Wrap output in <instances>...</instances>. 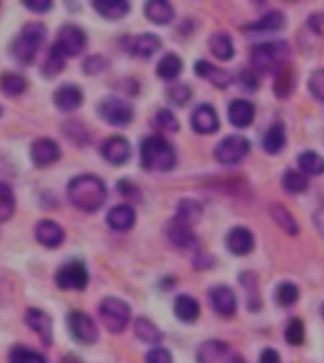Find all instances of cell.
Masks as SVG:
<instances>
[{
    "mask_svg": "<svg viewBox=\"0 0 324 363\" xmlns=\"http://www.w3.org/2000/svg\"><path fill=\"white\" fill-rule=\"evenodd\" d=\"M66 194L76 208L83 212H95L105 205L106 186L99 176L80 174L72 178L66 188Z\"/></svg>",
    "mask_w": 324,
    "mask_h": 363,
    "instance_id": "6da1fadb",
    "label": "cell"
},
{
    "mask_svg": "<svg viewBox=\"0 0 324 363\" xmlns=\"http://www.w3.org/2000/svg\"><path fill=\"white\" fill-rule=\"evenodd\" d=\"M290 59V46L287 42H264L253 47L250 65L254 72H279L287 66Z\"/></svg>",
    "mask_w": 324,
    "mask_h": 363,
    "instance_id": "7a4b0ae2",
    "label": "cell"
},
{
    "mask_svg": "<svg viewBox=\"0 0 324 363\" xmlns=\"http://www.w3.org/2000/svg\"><path fill=\"white\" fill-rule=\"evenodd\" d=\"M141 163L146 170L166 172L177 165V155L163 136H148L141 144Z\"/></svg>",
    "mask_w": 324,
    "mask_h": 363,
    "instance_id": "3957f363",
    "label": "cell"
},
{
    "mask_svg": "<svg viewBox=\"0 0 324 363\" xmlns=\"http://www.w3.org/2000/svg\"><path fill=\"white\" fill-rule=\"evenodd\" d=\"M44 38H46V27L40 21L25 25L21 35L12 44L13 57L18 59L21 65H30L35 61Z\"/></svg>",
    "mask_w": 324,
    "mask_h": 363,
    "instance_id": "277c9868",
    "label": "cell"
},
{
    "mask_svg": "<svg viewBox=\"0 0 324 363\" xmlns=\"http://www.w3.org/2000/svg\"><path fill=\"white\" fill-rule=\"evenodd\" d=\"M99 316L103 326H105L110 333L118 335L122 333V331L127 328V323H129L131 309L125 301H122V299L106 297L100 301Z\"/></svg>",
    "mask_w": 324,
    "mask_h": 363,
    "instance_id": "5b68a950",
    "label": "cell"
},
{
    "mask_svg": "<svg viewBox=\"0 0 324 363\" xmlns=\"http://www.w3.org/2000/svg\"><path fill=\"white\" fill-rule=\"evenodd\" d=\"M199 363H245L239 354L228 343L219 339H211L203 343L197 350Z\"/></svg>",
    "mask_w": 324,
    "mask_h": 363,
    "instance_id": "8992f818",
    "label": "cell"
},
{
    "mask_svg": "<svg viewBox=\"0 0 324 363\" xmlns=\"http://www.w3.org/2000/svg\"><path fill=\"white\" fill-rule=\"evenodd\" d=\"M55 282L61 290H76V292H82L86 290L89 282V273L88 267L83 261H78V259H72L69 263H65L63 267H59L57 275H55Z\"/></svg>",
    "mask_w": 324,
    "mask_h": 363,
    "instance_id": "52a82bcc",
    "label": "cell"
},
{
    "mask_svg": "<svg viewBox=\"0 0 324 363\" xmlns=\"http://www.w3.org/2000/svg\"><path fill=\"white\" fill-rule=\"evenodd\" d=\"M250 152V142L243 135L226 136L214 150V157L222 165H237L247 157Z\"/></svg>",
    "mask_w": 324,
    "mask_h": 363,
    "instance_id": "ba28073f",
    "label": "cell"
},
{
    "mask_svg": "<svg viewBox=\"0 0 324 363\" xmlns=\"http://www.w3.org/2000/svg\"><path fill=\"white\" fill-rule=\"evenodd\" d=\"M86 42H88V36L78 25L66 23L57 32V38H55L53 46L57 47L65 57H72V55H80L83 52Z\"/></svg>",
    "mask_w": 324,
    "mask_h": 363,
    "instance_id": "9c48e42d",
    "label": "cell"
},
{
    "mask_svg": "<svg viewBox=\"0 0 324 363\" xmlns=\"http://www.w3.org/2000/svg\"><path fill=\"white\" fill-rule=\"evenodd\" d=\"M99 116L105 119L106 124L125 127L133 119V108L125 100L118 99V97H108V99L100 100Z\"/></svg>",
    "mask_w": 324,
    "mask_h": 363,
    "instance_id": "30bf717a",
    "label": "cell"
},
{
    "mask_svg": "<svg viewBox=\"0 0 324 363\" xmlns=\"http://www.w3.org/2000/svg\"><path fill=\"white\" fill-rule=\"evenodd\" d=\"M69 329L72 339H76L82 345H93L99 339V329L91 318L82 311H74L69 314Z\"/></svg>",
    "mask_w": 324,
    "mask_h": 363,
    "instance_id": "8fae6325",
    "label": "cell"
},
{
    "mask_svg": "<svg viewBox=\"0 0 324 363\" xmlns=\"http://www.w3.org/2000/svg\"><path fill=\"white\" fill-rule=\"evenodd\" d=\"M190 121H192V129H194L195 133H199V135H212V133H216L220 127L219 114H216V110H214L211 105L197 106V108L192 112Z\"/></svg>",
    "mask_w": 324,
    "mask_h": 363,
    "instance_id": "7c38bea8",
    "label": "cell"
},
{
    "mask_svg": "<svg viewBox=\"0 0 324 363\" xmlns=\"http://www.w3.org/2000/svg\"><path fill=\"white\" fill-rule=\"evenodd\" d=\"M59 144L55 141H52V138H38V141L33 142V146H30V159H33V163L38 165V167L53 165L55 161H59Z\"/></svg>",
    "mask_w": 324,
    "mask_h": 363,
    "instance_id": "4fadbf2b",
    "label": "cell"
},
{
    "mask_svg": "<svg viewBox=\"0 0 324 363\" xmlns=\"http://www.w3.org/2000/svg\"><path fill=\"white\" fill-rule=\"evenodd\" d=\"M209 297H211V305L216 314H220V316H224V318H230L236 314L237 297L231 287L228 286L212 287L211 293H209Z\"/></svg>",
    "mask_w": 324,
    "mask_h": 363,
    "instance_id": "5bb4252c",
    "label": "cell"
},
{
    "mask_svg": "<svg viewBox=\"0 0 324 363\" xmlns=\"http://www.w3.org/2000/svg\"><path fill=\"white\" fill-rule=\"evenodd\" d=\"M100 152H103V157L110 165H124L131 157V146L124 136H110L103 144Z\"/></svg>",
    "mask_w": 324,
    "mask_h": 363,
    "instance_id": "9a60e30c",
    "label": "cell"
},
{
    "mask_svg": "<svg viewBox=\"0 0 324 363\" xmlns=\"http://www.w3.org/2000/svg\"><path fill=\"white\" fill-rule=\"evenodd\" d=\"M25 323L44 340V345H52L53 322L46 312L40 311V309H27V312H25Z\"/></svg>",
    "mask_w": 324,
    "mask_h": 363,
    "instance_id": "2e32d148",
    "label": "cell"
},
{
    "mask_svg": "<svg viewBox=\"0 0 324 363\" xmlns=\"http://www.w3.org/2000/svg\"><path fill=\"white\" fill-rule=\"evenodd\" d=\"M194 69H195V74H197V76L209 80V82H211L214 88L226 89L231 82H233V74H231V72L211 65L209 61H203V59L195 63Z\"/></svg>",
    "mask_w": 324,
    "mask_h": 363,
    "instance_id": "e0dca14e",
    "label": "cell"
},
{
    "mask_svg": "<svg viewBox=\"0 0 324 363\" xmlns=\"http://www.w3.org/2000/svg\"><path fill=\"white\" fill-rule=\"evenodd\" d=\"M36 240L40 242L42 246L46 248H57L63 244L65 240V231L59 223L52 222V220H44L36 225Z\"/></svg>",
    "mask_w": 324,
    "mask_h": 363,
    "instance_id": "ac0fdd59",
    "label": "cell"
},
{
    "mask_svg": "<svg viewBox=\"0 0 324 363\" xmlns=\"http://www.w3.org/2000/svg\"><path fill=\"white\" fill-rule=\"evenodd\" d=\"M226 246L236 256H247L254 248V234L247 227H233L226 237Z\"/></svg>",
    "mask_w": 324,
    "mask_h": 363,
    "instance_id": "d6986e66",
    "label": "cell"
},
{
    "mask_svg": "<svg viewBox=\"0 0 324 363\" xmlns=\"http://www.w3.org/2000/svg\"><path fill=\"white\" fill-rule=\"evenodd\" d=\"M53 100H55V105L61 112H72L80 108V105L83 102V93L82 89L74 85V83H65L55 91Z\"/></svg>",
    "mask_w": 324,
    "mask_h": 363,
    "instance_id": "ffe728a7",
    "label": "cell"
},
{
    "mask_svg": "<svg viewBox=\"0 0 324 363\" xmlns=\"http://www.w3.org/2000/svg\"><path fill=\"white\" fill-rule=\"evenodd\" d=\"M167 237L171 240L173 244L180 250H194L197 248V237H195L194 229L188 227V225H183L178 223L177 220H173L169 223V229H167Z\"/></svg>",
    "mask_w": 324,
    "mask_h": 363,
    "instance_id": "44dd1931",
    "label": "cell"
},
{
    "mask_svg": "<svg viewBox=\"0 0 324 363\" xmlns=\"http://www.w3.org/2000/svg\"><path fill=\"white\" fill-rule=\"evenodd\" d=\"M254 105L248 102L245 99H237L230 105V110H228V117H230V124L233 127H239V129H245L254 121Z\"/></svg>",
    "mask_w": 324,
    "mask_h": 363,
    "instance_id": "7402d4cb",
    "label": "cell"
},
{
    "mask_svg": "<svg viewBox=\"0 0 324 363\" xmlns=\"http://www.w3.org/2000/svg\"><path fill=\"white\" fill-rule=\"evenodd\" d=\"M135 210L129 205L114 206L112 210L108 212V216H106V222H108V225L114 231H129L135 225Z\"/></svg>",
    "mask_w": 324,
    "mask_h": 363,
    "instance_id": "603a6c76",
    "label": "cell"
},
{
    "mask_svg": "<svg viewBox=\"0 0 324 363\" xmlns=\"http://www.w3.org/2000/svg\"><path fill=\"white\" fill-rule=\"evenodd\" d=\"M144 13L152 23L158 25H167L171 23L175 18V10L169 2L166 0H150L146 6H144Z\"/></svg>",
    "mask_w": 324,
    "mask_h": 363,
    "instance_id": "cb8c5ba5",
    "label": "cell"
},
{
    "mask_svg": "<svg viewBox=\"0 0 324 363\" xmlns=\"http://www.w3.org/2000/svg\"><path fill=\"white\" fill-rule=\"evenodd\" d=\"M199 303L190 295H178L175 299V314L180 322L194 323L199 318Z\"/></svg>",
    "mask_w": 324,
    "mask_h": 363,
    "instance_id": "d4e9b609",
    "label": "cell"
},
{
    "mask_svg": "<svg viewBox=\"0 0 324 363\" xmlns=\"http://www.w3.org/2000/svg\"><path fill=\"white\" fill-rule=\"evenodd\" d=\"M287 144V133H284L283 124H273L270 129L265 131L264 141H262V146H264V152H267L270 155H277L281 153V150Z\"/></svg>",
    "mask_w": 324,
    "mask_h": 363,
    "instance_id": "484cf974",
    "label": "cell"
},
{
    "mask_svg": "<svg viewBox=\"0 0 324 363\" xmlns=\"http://www.w3.org/2000/svg\"><path fill=\"white\" fill-rule=\"evenodd\" d=\"M270 214H272L273 222L277 223L279 227L283 229L287 234H298L300 233V227H298V222L292 216V212L287 208L281 203H273L270 205Z\"/></svg>",
    "mask_w": 324,
    "mask_h": 363,
    "instance_id": "4316f807",
    "label": "cell"
},
{
    "mask_svg": "<svg viewBox=\"0 0 324 363\" xmlns=\"http://www.w3.org/2000/svg\"><path fill=\"white\" fill-rule=\"evenodd\" d=\"M201 214H203V208L197 201H192V199H186V201H180L177 206V220L178 223H183V225H195V223L201 220Z\"/></svg>",
    "mask_w": 324,
    "mask_h": 363,
    "instance_id": "83f0119b",
    "label": "cell"
},
{
    "mask_svg": "<svg viewBox=\"0 0 324 363\" xmlns=\"http://www.w3.org/2000/svg\"><path fill=\"white\" fill-rule=\"evenodd\" d=\"M93 8L106 19H122L129 12V2L125 0H97Z\"/></svg>",
    "mask_w": 324,
    "mask_h": 363,
    "instance_id": "f1b7e54d",
    "label": "cell"
},
{
    "mask_svg": "<svg viewBox=\"0 0 324 363\" xmlns=\"http://www.w3.org/2000/svg\"><path fill=\"white\" fill-rule=\"evenodd\" d=\"M287 23V19L281 12H267L264 18H260L258 21H254L247 27L248 32H275L281 30Z\"/></svg>",
    "mask_w": 324,
    "mask_h": 363,
    "instance_id": "f546056e",
    "label": "cell"
},
{
    "mask_svg": "<svg viewBox=\"0 0 324 363\" xmlns=\"http://www.w3.org/2000/svg\"><path fill=\"white\" fill-rule=\"evenodd\" d=\"M209 47H211L212 55L220 61H230L233 57V42L231 38L226 32H214L211 36V40H209Z\"/></svg>",
    "mask_w": 324,
    "mask_h": 363,
    "instance_id": "4dcf8cb0",
    "label": "cell"
},
{
    "mask_svg": "<svg viewBox=\"0 0 324 363\" xmlns=\"http://www.w3.org/2000/svg\"><path fill=\"white\" fill-rule=\"evenodd\" d=\"M156 72H158V76L161 78V80H175V78H178V74L183 72V59L178 57L177 53H167V55H163L161 57V61L158 63V69H156Z\"/></svg>",
    "mask_w": 324,
    "mask_h": 363,
    "instance_id": "1f68e13d",
    "label": "cell"
},
{
    "mask_svg": "<svg viewBox=\"0 0 324 363\" xmlns=\"http://www.w3.org/2000/svg\"><path fill=\"white\" fill-rule=\"evenodd\" d=\"M159 47H161V40H159L158 36L142 35V36H137L135 40H133V44H131V53L137 55V57L148 59V57H152Z\"/></svg>",
    "mask_w": 324,
    "mask_h": 363,
    "instance_id": "d6a6232c",
    "label": "cell"
},
{
    "mask_svg": "<svg viewBox=\"0 0 324 363\" xmlns=\"http://www.w3.org/2000/svg\"><path fill=\"white\" fill-rule=\"evenodd\" d=\"M0 89L8 97H19L27 89V80L21 74H16V72H4L0 76Z\"/></svg>",
    "mask_w": 324,
    "mask_h": 363,
    "instance_id": "836d02e7",
    "label": "cell"
},
{
    "mask_svg": "<svg viewBox=\"0 0 324 363\" xmlns=\"http://www.w3.org/2000/svg\"><path fill=\"white\" fill-rule=\"evenodd\" d=\"M135 335L142 343H148V345H156L161 340V331H159L156 326H154L148 318H137L135 320Z\"/></svg>",
    "mask_w": 324,
    "mask_h": 363,
    "instance_id": "e575fe53",
    "label": "cell"
},
{
    "mask_svg": "<svg viewBox=\"0 0 324 363\" xmlns=\"http://www.w3.org/2000/svg\"><path fill=\"white\" fill-rule=\"evenodd\" d=\"M298 167L301 172L309 176H318L324 172V157H320L317 152H303L298 157Z\"/></svg>",
    "mask_w": 324,
    "mask_h": 363,
    "instance_id": "d590c367",
    "label": "cell"
},
{
    "mask_svg": "<svg viewBox=\"0 0 324 363\" xmlns=\"http://www.w3.org/2000/svg\"><path fill=\"white\" fill-rule=\"evenodd\" d=\"M65 55H63L57 47L52 46V49L47 53L46 61H44V65H42V74L46 78H55L63 69H65Z\"/></svg>",
    "mask_w": 324,
    "mask_h": 363,
    "instance_id": "8d00e7d4",
    "label": "cell"
},
{
    "mask_svg": "<svg viewBox=\"0 0 324 363\" xmlns=\"http://www.w3.org/2000/svg\"><path fill=\"white\" fill-rule=\"evenodd\" d=\"M309 186L306 174H301L298 170H287L283 176V188L289 194H303Z\"/></svg>",
    "mask_w": 324,
    "mask_h": 363,
    "instance_id": "74e56055",
    "label": "cell"
},
{
    "mask_svg": "<svg viewBox=\"0 0 324 363\" xmlns=\"http://www.w3.org/2000/svg\"><path fill=\"white\" fill-rule=\"evenodd\" d=\"M294 88V72L290 71V66H284L281 71L277 72V78H275V95H277L279 99H287Z\"/></svg>",
    "mask_w": 324,
    "mask_h": 363,
    "instance_id": "f35d334b",
    "label": "cell"
},
{
    "mask_svg": "<svg viewBox=\"0 0 324 363\" xmlns=\"http://www.w3.org/2000/svg\"><path fill=\"white\" fill-rule=\"evenodd\" d=\"M241 284L245 286L247 293V307L250 311H258L260 309V297H258V284H256V276L253 273H243Z\"/></svg>",
    "mask_w": 324,
    "mask_h": 363,
    "instance_id": "ab89813d",
    "label": "cell"
},
{
    "mask_svg": "<svg viewBox=\"0 0 324 363\" xmlns=\"http://www.w3.org/2000/svg\"><path fill=\"white\" fill-rule=\"evenodd\" d=\"M13 210H16V199H13L12 189L8 184L0 182V222L10 220Z\"/></svg>",
    "mask_w": 324,
    "mask_h": 363,
    "instance_id": "60d3db41",
    "label": "cell"
},
{
    "mask_svg": "<svg viewBox=\"0 0 324 363\" xmlns=\"http://www.w3.org/2000/svg\"><path fill=\"white\" fill-rule=\"evenodd\" d=\"M300 297V292H298V287L296 284L292 282H283V284H279L277 290H275V301H277V305L281 307H290L294 305L296 301Z\"/></svg>",
    "mask_w": 324,
    "mask_h": 363,
    "instance_id": "b9f144b4",
    "label": "cell"
},
{
    "mask_svg": "<svg viewBox=\"0 0 324 363\" xmlns=\"http://www.w3.org/2000/svg\"><path fill=\"white\" fill-rule=\"evenodd\" d=\"M10 363H46V357L25 346H16L10 352Z\"/></svg>",
    "mask_w": 324,
    "mask_h": 363,
    "instance_id": "7bdbcfd3",
    "label": "cell"
},
{
    "mask_svg": "<svg viewBox=\"0 0 324 363\" xmlns=\"http://www.w3.org/2000/svg\"><path fill=\"white\" fill-rule=\"evenodd\" d=\"M284 339L287 343L292 346H300L303 345V340H306V329H303V322L294 318V320H290L287 329H284Z\"/></svg>",
    "mask_w": 324,
    "mask_h": 363,
    "instance_id": "ee69618b",
    "label": "cell"
},
{
    "mask_svg": "<svg viewBox=\"0 0 324 363\" xmlns=\"http://www.w3.org/2000/svg\"><path fill=\"white\" fill-rule=\"evenodd\" d=\"M63 131H65V135L69 136V141L78 144V146H83V144H88L89 142V135L86 127H83L80 121H66L63 125Z\"/></svg>",
    "mask_w": 324,
    "mask_h": 363,
    "instance_id": "f6af8a7d",
    "label": "cell"
},
{
    "mask_svg": "<svg viewBox=\"0 0 324 363\" xmlns=\"http://www.w3.org/2000/svg\"><path fill=\"white\" fill-rule=\"evenodd\" d=\"M154 125L158 127V129L166 131V133H175L178 131V119L177 116L169 110H159L154 117Z\"/></svg>",
    "mask_w": 324,
    "mask_h": 363,
    "instance_id": "bcb514c9",
    "label": "cell"
},
{
    "mask_svg": "<svg viewBox=\"0 0 324 363\" xmlns=\"http://www.w3.org/2000/svg\"><path fill=\"white\" fill-rule=\"evenodd\" d=\"M108 69V61L100 55H91L83 61V72L89 76H97L100 72H105Z\"/></svg>",
    "mask_w": 324,
    "mask_h": 363,
    "instance_id": "7dc6e473",
    "label": "cell"
},
{
    "mask_svg": "<svg viewBox=\"0 0 324 363\" xmlns=\"http://www.w3.org/2000/svg\"><path fill=\"white\" fill-rule=\"evenodd\" d=\"M169 100H171L173 105L177 106H184L192 99V89L188 85H175V88L169 89V93H167Z\"/></svg>",
    "mask_w": 324,
    "mask_h": 363,
    "instance_id": "c3c4849f",
    "label": "cell"
},
{
    "mask_svg": "<svg viewBox=\"0 0 324 363\" xmlns=\"http://www.w3.org/2000/svg\"><path fill=\"white\" fill-rule=\"evenodd\" d=\"M309 91L315 99L324 102V69L313 72V76L309 78Z\"/></svg>",
    "mask_w": 324,
    "mask_h": 363,
    "instance_id": "681fc988",
    "label": "cell"
},
{
    "mask_svg": "<svg viewBox=\"0 0 324 363\" xmlns=\"http://www.w3.org/2000/svg\"><path fill=\"white\" fill-rule=\"evenodd\" d=\"M146 363H173L171 352L167 348H161V346H156L152 350H148Z\"/></svg>",
    "mask_w": 324,
    "mask_h": 363,
    "instance_id": "f907efd6",
    "label": "cell"
},
{
    "mask_svg": "<svg viewBox=\"0 0 324 363\" xmlns=\"http://www.w3.org/2000/svg\"><path fill=\"white\" fill-rule=\"evenodd\" d=\"M239 82H241L243 88L248 89V91H256L260 85V80L254 71H243L241 76H239Z\"/></svg>",
    "mask_w": 324,
    "mask_h": 363,
    "instance_id": "816d5d0a",
    "label": "cell"
},
{
    "mask_svg": "<svg viewBox=\"0 0 324 363\" xmlns=\"http://www.w3.org/2000/svg\"><path fill=\"white\" fill-rule=\"evenodd\" d=\"M23 6L27 8V10H30V12L44 13L47 12V10H52L53 4L50 0H25Z\"/></svg>",
    "mask_w": 324,
    "mask_h": 363,
    "instance_id": "f5cc1de1",
    "label": "cell"
},
{
    "mask_svg": "<svg viewBox=\"0 0 324 363\" xmlns=\"http://www.w3.org/2000/svg\"><path fill=\"white\" fill-rule=\"evenodd\" d=\"M307 27H309L313 32H317V35H324V13H311L309 19H307Z\"/></svg>",
    "mask_w": 324,
    "mask_h": 363,
    "instance_id": "db71d44e",
    "label": "cell"
},
{
    "mask_svg": "<svg viewBox=\"0 0 324 363\" xmlns=\"http://www.w3.org/2000/svg\"><path fill=\"white\" fill-rule=\"evenodd\" d=\"M260 363H281V357H279L277 350L265 348V350L260 354Z\"/></svg>",
    "mask_w": 324,
    "mask_h": 363,
    "instance_id": "11a10c76",
    "label": "cell"
},
{
    "mask_svg": "<svg viewBox=\"0 0 324 363\" xmlns=\"http://www.w3.org/2000/svg\"><path fill=\"white\" fill-rule=\"evenodd\" d=\"M313 222H315V227L317 231L324 237V206H320L317 212H315V216H313Z\"/></svg>",
    "mask_w": 324,
    "mask_h": 363,
    "instance_id": "9f6ffc18",
    "label": "cell"
},
{
    "mask_svg": "<svg viewBox=\"0 0 324 363\" xmlns=\"http://www.w3.org/2000/svg\"><path fill=\"white\" fill-rule=\"evenodd\" d=\"M63 363H83L82 359H78V357L74 356H66L65 359H63Z\"/></svg>",
    "mask_w": 324,
    "mask_h": 363,
    "instance_id": "6f0895ef",
    "label": "cell"
},
{
    "mask_svg": "<svg viewBox=\"0 0 324 363\" xmlns=\"http://www.w3.org/2000/svg\"><path fill=\"white\" fill-rule=\"evenodd\" d=\"M320 314H323V318H324V303H323V307H320Z\"/></svg>",
    "mask_w": 324,
    "mask_h": 363,
    "instance_id": "680465c9",
    "label": "cell"
},
{
    "mask_svg": "<svg viewBox=\"0 0 324 363\" xmlns=\"http://www.w3.org/2000/svg\"><path fill=\"white\" fill-rule=\"evenodd\" d=\"M0 116H2V108H0Z\"/></svg>",
    "mask_w": 324,
    "mask_h": 363,
    "instance_id": "91938a15",
    "label": "cell"
}]
</instances>
